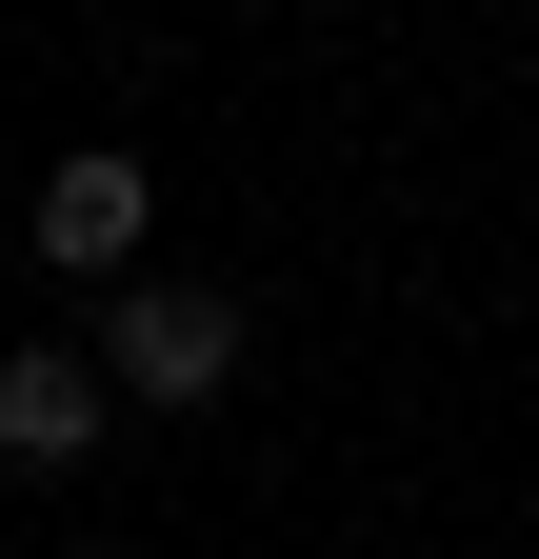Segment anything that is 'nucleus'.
<instances>
[{"label": "nucleus", "instance_id": "obj_3", "mask_svg": "<svg viewBox=\"0 0 539 559\" xmlns=\"http://www.w3.org/2000/svg\"><path fill=\"white\" fill-rule=\"evenodd\" d=\"M100 419H120V380H100V340H21V360H0V460H21V479H60V460H100Z\"/></svg>", "mask_w": 539, "mask_h": 559}, {"label": "nucleus", "instance_id": "obj_2", "mask_svg": "<svg viewBox=\"0 0 539 559\" xmlns=\"http://www.w3.org/2000/svg\"><path fill=\"white\" fill-rule=\"evenodd\" d=\"M141 240H160V180H141V140H81V160L40 180V260L120 300V280H141Z\"/></svg>", "mask_w": 539, "mask_h": 559}, {"label": "nucleus", "instance_id": "obj_1", "mask_svg": "<svg viewBox=\"0 0 539 559\" xmlns=\"http://www.w3.org/2000/svg\"><path fill=\"white\" fill-rule=\"evenodd\" d=\"M100 380L141 419H200L240 380V300H220V280H120V300H100Z\"/></svg>", "mask_w": 539, "mask_h": 559}]
</instances>
